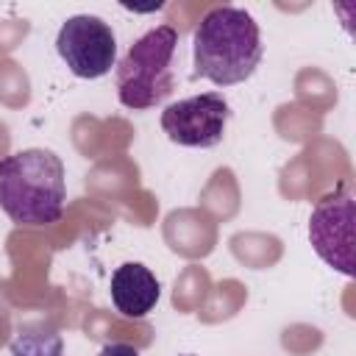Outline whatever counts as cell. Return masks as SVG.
<instances>
[{
  "instance_id": "obj_2",
  "label": "cell",
  "mask_w": 356,
  "mask_h": 356,
  "mask_svg": "<svg viewBox=\"0 0 356 356\" xmlns=\"http://www.w3.org/2000/svg\"><path fill=\"white\" fill-rule=\"evenodd\" d=\"M64 161L44 147H28L0 161V209L17 225H50L64 214Z\"/></svg>"
},
{
  "instance_id": "obj_3",
  "label": "cell",
  "mask_w": 356,
  "mask_h": 356,
  "mask_svg": "<svg viewBox=\"0 0 356 356\" xmlns=\"http://www.w3.org/2000/svg\"><path fill=\"white\" fill-rule=\"evenodd\" d=\"M178 33L172 25H156L142 33L114 67L117 97L125 108L145 111L164 103L172 95V56Z\"/></svg>"
},
{
  "instance_id": "obj_9",
  "label": "cell",
  "mask_w": 356,
  "mask_h": 356,
  "mask_svg": "<svg viewBox=\"0 0 356 356\" xmlns=\"http://www.w3.org/2000/svg\"><path fill=\"white\" fill-rule=\"evenodd\" d=\"M97 356H139V350L128 342H108V345H103V350Z\"/></svg>"
},
{
  "instance_id": "obj_6",
  "label": "cell",
  "mask_w": 356,
  "mask_h": 356,
  "mask_svg": "<svg viewBox=\"0 0 356 356\" xmlns=\"http://www.w3.org/2000/svg\"><path fill=\"white\" fill-rule=\"evenodd\" d=\"M309 242L314 253L342 275H353V195L339 189L325 195L309 217Z\"/></svg>"
},
{
  "instance_id": "obj_7",
  "label": "cell",
  "mask_w": 356,
  "mask_h": 356,
  "mask_svg": "<svg viewBox=\"0 0 356 356\" xmlns=\"http://www.w3.org/2000/svg\"><path fill=\"white\" fill-rule=\"evenodd\" d=\"M161 298L159 278L139 261H125L111 275V303L122 317H145Z\"/></svg>"
},
{
  "instance_id": "obj_5",
  "label": "cell",
  "mask_w": 356,
  "mask_h": 356,
  "mask_svg": "<svg viewBox=\"0 0 356 356\" xmlns=\"http://www.w3.org/2000/svg\"><path fill=\"white\" fill-rule=\"evenodd\" d=\"M231 108L220 92H203L170 103L161 111V131L181 147H217L225 136Z\"/></svg>"
},
{
  "instance_id": "obj_1",
  "label": "cell",
  "mask_w": 356,
  "mask_h": 356,
  "mask_svg": "<svg viewBox=\"0 0 356 356\" xmlns=\"http://www.w3.org/2000/svg\"><path fill=\"white\" fill-rule=\"evenodd\" d=\"M264 44L250 11L236 6H217L203 14L192 36L195 78L214 86H234L248 81L261 64Z\"/></svg>"
},
{
  "instance_id": "obj_8",
  "label": "cell",
  "mask_w": 356,
  "mask_h": 356,
  "mask_svg": "<svg viewBox=\"0 0 356 356\" xmlns=\"http://www.w3.org/2000/svg\"><path fill=\"white\" fill-rule=\"evenodd\" d=\"M61 353H64L61 334L56 328H44L42 323L22 325L11 339V356H61Z\"/></svg>"
},
{
  "instance_id": "obj_4",
  "label": "cell",
  "mask_w": 356,
  "mask_h": 356,
  "mask_svg": "<svg viewBox=\"0 0 356 356\" xmlns=\"http://www.w3.org/2000/svg\"><path fill=\"white\" fill-rule=\"evenodd\" d=\"M56 53L75 78L95 81L117 67V36L100 17L75 14L58 28Z\"/></svg>"
}]
</instances>
